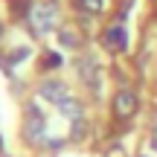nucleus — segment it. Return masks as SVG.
<instances>
[{"instance_id":"5","label":"nucleus","mask_w":157,"mask_h":157,"mask_svg":"<svg viewBox=\"0 0 157 157\" xmlns=\"http://www.w3.org/2000/svg\"><path fill=\"white\" fill-rule=\"evenodd\" d=\"M38 96H41V99H47V102H56V105H58V102L67 96V84L58 82V78H50V82H44V84L38 87Z\"/></svg>"},{"instance_id":"12","label":"nucleus","mask_w":157,"mask_h":157,"mask_svg":"<svg viewBox=\"0 0 157 157\" xmlns=\"http://www.w3.org/2000/svg\"><path fill=\"white\" fill-rule=\"evenodd\" d=\"M82 134H84V125H82V119H76L73 122V140H82Z\"/></svg>"},{"instance_id":"6","label":"nucleus","mask_w":157,"mask_h":157,"mask_svg":"<svg viewBox=\"0 0 157 157\" xmlns=\"http://www.w3.org/2000/svg\"><path fill=\"white\" fill-rule=\"evenodd\" d=\"M102 44H105L108 50L122 52L125 47H128V32H125L122 26H111V29H105V35H102Z\"/></svg>"},{"instance_id":"4","label":"nucleus","mask_w":157,"mask_h":157,"mask_svg":"<svg viewBox=\"0 0 157 157\" xmlns=\"http://www.w3.org/2000/svg\"><path fill=\"white\" fill-rule=\"evenodd\" d=\"M134 111H137V96L131 93V90H119V93L113 96V113H117L119 119H125Z\"/></svg>"},{"instance_id":"9","label":"nucleus","mask_w":157,"mask_h":157,"mask_svg":"<svg viewBox=\"0 0 157 157\" xmlns=\"http://www.w3.org/2000/svg\"><path fill=\"white\" fill-rule=\"evenodd\" d=\"M58 41H61V47H78V38H76L73 32H61Z\"/></svg>"},{"instance_id":"2","label":"nucleus","mask_w":157,"mask_h":157,"mask_svg":"<svg viewBox=\"0 0 157 157\" xmlns=\"http://www.w3.org/2000/svg\"><path fill=\"white\" fill-rule=\"evenodd\" d=\"M29 23H32L35 35H47L52 26H56V6L44 3V6H35L29 12Z\"/></svg>"},{"instance_id":"7","label":"nucleus","mask_w":157,"mask_h":157,"mask_svg":"<svg viewBox=\"0 0 157 157\" xmlns=\"http://www.w3.org/2000/svg\"><path fill=\"white\" fill-rule=\"evenodd\" d=\"M56 108H58V113H61V117L73 119V122H76V119H82V111H84V108H82V102L73 99V96H64V99L58 102Z\"/></svg>"},{"instance_id":"11","label":"nucleus","mask_w":157,"mask_h":157,"mask_svg":"<svg viewBox=\"0 0 157 157\" xmlns=\"http://www.w3.org/2000/svg\"><path fill=\"white\" fill-rule=\"evenodd\" d=\"M26 56H29V50H26V47H21V50H17V52H12V64L23 61V58H26Z\"/></svg>"},{"instance_id":"3","label":"nucleus","mask_w":157,"mask_h":157,"mask_svg":"<svg viewBox=\"0 0 157 157\" xmlns=\"http://www.w3.org/2000/svg\"><path fill=\"white\" fill-rule=\"evenodd\" d=\"M76 70H78V76H82L84 82L99 93V64H96V58H93V56H84L82 61L76 64Z\"/></svg>"},{"instance_id":"8","label":"nucleus","mask_w":157,"mask_h":157,"mask_svg":"<svg viewBox=\"0 0 157 157\" xmlns=\"http://www.w3.org/2000/svg\"><path fill=\"white\" fill-rule=\"evenodd\" d=\"M44 67H61V52H47L44 56Z\"/></svg>"},{"instance_id":"1","label":"nucleus","mask_w":157,"mask_h":157,"mask_svg":"<svg viewBox=\"0 0 157 157\" xmlns=\"http://www.w3.org/2000/svg\"><path fill=\"white\" fill-rule=\"evenodd\" d=\"M44 134H47L44 113H41L35 105H26V122H23V137H26L29 143H44Z\"/></svg>"},{"instance_id":"10","label":"nucleus","mask_w":157,"mask_h":157,"mask_svg":"<svg viewBox=\"0 0 157 157\" xmlns=\"http://www.w3.org/2000/svg\"><path fill=\"white\" fill-rule=\"evenodd\" d=\"M82 6L90 12V15H96V12H102V0H82Z\"/></svg>"}]
</instances>
